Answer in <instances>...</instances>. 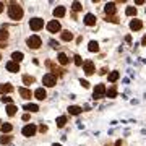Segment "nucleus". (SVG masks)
I'll return each mask as SVG.
<instances>
[{
	"label": "nucleus",
	"instance_id": "f257e3e1",
	"mask_svg": "<svg viewBox=\"0 0 146 146\" xmlns=\"http://www.w3.org/2000/svg\"><path fill=\"white\" fill-rule=\"evenodd\" d=\"M8 16L15 21L21 20V18H23V8H21L18 3H11L10 8H8Z\"/></svg>",
	"mask_w": 146,
	"mask_h": 146
},
{
	"label": "nucleus",
	"instance_id": "f03ea898",
	"mask_svg": "<svg viewBox=\"0 0 146 146\" xmlns=\"http://www.w3.org/2000/svg\"><path fill=\"white\" fill-rule=\"evenodd\" d=\"M42 83H44V86L52 88V86L57 84V76L54 73H47V75H44V78H42Z\"/></svg>",
	"mask_w": 146,
	"mask_h": 146
},
{
	"label": "nucleus",
	"instance_id": "7ed1b4c3",
	"mask_svg": "<svg viewBox=\"0 0 146 146\" xmlns=\"http://www.w3.org/2000/svg\"><path fill=\"white\" fill-rule=\"evenodd\" d=\"M26 44H28L29 49H39L41 44H42V41H41V37L39 36H31V37H28L26 39Z\"/></svg>",
	"mask_w": 146,
	"mask_h": 146
},
{
	"label": "nucleus",
	"instance_id": "20e7f679",
	"mask_svg": "<svg viewBox=\"0 0 146 146\" xmlns=\"http://www.w3.org/2000/svg\"><path fill=\"white\" fill-rule=\"evenodd\" d=\"M29 28H31L33 31L42 29V28H44V20H41V18H33V20L29 21Z\"/></svg>",
	"mask_w": 146,
	"mask_h": 146
},
{
	"label": "nucleus",
	"instance_id": "39448f33",
	"mask_svg": "<svg viewBox=\"0 0 146 146\" xmlns=\"http://www.w3.org/2000/svg\"><path fill=\"white\" fill-rule=\"evenodd\" d=\"M93 96H94V99H102V98L106 96V86L104 84H96Z\"/></svg>",
	"mask_w": 146,
	"mask_h": 146
},
{
	"label": "nucleus",
	"instance_id": "423d86ee",
	"mask_svg": "<svg viewBox=\"0 0 146 146\" xmlns=\"http://www.w3.org/2000/svg\"><path fill=\"white\" fill-rule=\"evenodd\" d=\"M47 31L49 33H58L60 31V23L57 20H52L47 23Z\"/></svg>",
	"mask_w": 146,
	"mask_h": 146
},
{
	"label": "nucleus",
	"instance_id": "0eeeda50",
	"mask_svg": "<svg viewBox=\"0 0 146 146\" xmlns=\"http://www.w3.org/2000/svg\"><path fill=\"white\" fill-rule=\"evenodd\" d=\"M36 125L34 123H29V125H26L25 128H23V135L25 136H34V133H36Z\"/></svg>",
	"mask_w": 146,
	"mask_h": 146
},
{
	"label": "nucleus",
	"instance_id": "6e6552de",
	"mask_svg": "<svg viewBox=\"0 0 146 146\" xmlns=\"http://www.w3.org/2000/svg\"><path fill=\"white\" fill-rule=\"evenodd\" d=\"M83 70L86 75H93L94 73V63L91 62V60H86V62L83 63Z\"/></svg>",
	"mask_w": 146,
	"mask_h": 146
},
{
	"label": "nucleus",
	"instance_id": "1a4fd4ad",
	"mask_svg": "<svg viewBox=\"0 0 146 146\" xmlns=\"http://www.w3.org/2000/svg\"><path fill=\"white\" fill-rule=\"evenodd\" d=\"M34 96H36V99L44 101L47 98V93H46V89H44V88H37L36 91H34Z\"/></svg>",
	"mask_w": 146,
	"mask_h": 146
},
{
	"label": "nucleus",
	"instance_id": "9d476101",
	"mask_svg": "<svg viewBox=\"0 0 146 146\" xmlns=\"http://www.w3.org/2000/svg\"><path fill=\"white\" fill-rule=\"evenodd\" d=\"M104 11L107 13V16H114V13H115V3H114V2H110V3H106Z\"/></svg>",
	"mask_w": 146,
	"mask_h": 146
},
{
	"label": "nucleus",
	"instance_id": "9b49d317",
	"mask_svg": "<svg viewBox=\"0 0 146 146\" xmlns=\"http://www.w3.org/2000/svg\"><path fill=\"white\" fill-rule=\"evenodd\" d=\"M18 93H20V96L23 98V99H31V98H33V94H31V89L20 88V89H18Z\"/></svg>",
	"mask_w": 146,
	"mask_h": 146
},
{
	"label": "nucleus",
	"instance_id": "f8f14e48",
	"mask_svg": "<svg viewBox=\"0 0 146 146\" xmlns=\"http://www.w3.org/2000/svg\"><path fill=\"white\" fill-rule=\"evenodd\" d=\"M84 25H88V26H94L96 25V16L93 13H88V15L84 16Z\"/></svg>",
	"mask_w": 146,
	"mask_h": 146
},
{
	"label": "nucleus",
	"instance_id": "ddd939ff",
	"mask_svg": "<svg viewBox=\"0 0 146 146\" xmlns=\"http://www.w3.org/2000/svg\"><path fill=\"white\" fill-rule=\"evenodd\" d=\"M7 70H8V72H11V73H16V72H20V65L11 60V62L7 63Z\"/></svg>",
	"mask_w": 146,
	"mask_h": 146
},
{
	"label": "nucleus",
	"instance_id": "4468645a",
	"mask_svg": "<svg viewBox=\"0 0 146 146\" xmlns=\"http://www.w3.org/2000/svg\"><path fill=\"white\" fill-rule=\"evenodd\" d=\"M65 13H67L65 7H57V8L54 10V16H55V18H62V16H65Z\"/></svg>",
	"mask_w": 146,
	"mask_h": 146
},
{
	"label": "nucleus",
	"instance_id": "2eb2a0df",
	"mask_svg": "<svg viewBox=\"0 0 146 146\" xmlns=\"http://www.w3.org/2000/svg\"><path fill=\"white\" fill-rule=\"evenodd\" d=\"M143 28V23H141L140 20H133L130 23V29L131 31H138V29H141Z\"/></svg>",
	"mask_w": 146,
	"mask_h": 146
},
{
	"label": "nucleus",
	"instance_id": "dca6fc26",
	"mask_svg": "<svg viewBox=\"0 0 146 146\" xmlns=\"http://www.w3.org/2000/svg\"><path fill=\"white\" fill-rule=\"evenodd\" d=\"M11 84H3V83H0V94H3V96H5L7 93H10L11 91Z\"/></svg>",
	"mask_w": 146,
	"mask_h": 146
},
{
	"label": "nucleus",
	"instance_id": "f3484780",
	"mask_svg": "<svg viewBox=\"0 0 146 146\" xmlns=\"http://www.w3.org/2000/svg\"><path fill=\"white\" fill-rule=\"evenodd\" d=\"M23 57H25L23 52H13L11 54V58H13V62H16V63H20L21 60H23Z\"/></svg>",
	"mask_w": 146,
	"mask_h": 146
},
{
	"label": "nucleus",
	"instance_id": "a211bd4d",
	"mask_svg": "<svg viewBox=\"0 0 146 146\" xmlns=\"http://www.w3.org/2000/svg\"><path fill=\"white\" fill-rule=\"evenodd\" d=\"M81 107H78V106H70V107H68V112H70V114L72 115H78V114H81Z\"/></svg>",
	"mask_w": 146,
	"mask_h": 146
},
{
	"label": "nucleus",
	"instance_id": "6ab92c4d",
	"mask_svg": "<svg viewBox=\"0 0 146 146\" xmlns=\"http://www.w3.org/2000/svg\"><path fill=\"white\" fill-rule=\"evenodd\" d=\"M106 96H107V98H110V99H112V98H115V96H117V89H115V86H110L109 89H106Z\"/></svg>",
	"mask_w": 146,
	"mask_h": 146
},
{
	"label": "nucleus",
	"instance_id": "aec40b11",
	"mask_svg": "<svg viewBox=\"0 0 146 146\" xmlns=\"http://www.w3.org/2000/svg\"><path fill=\"white\" fill-rule=\"evenodd\" d=\"M60 37H62V41H72V39H73V34H72V33H70V31H63L62 33V34H60Z\"/></svg>",
	"mask_w": 146,
	"mask_h": 146
},
{
	"label": "nucleus",
	"instance_id": "412c9836",
	"mask_svg": "<svg viewBox=\"0 0 146 146\" xmlns=\"http://www.w3.org/2000/svg\"><path fill=\"white\" fill-rule=\"evenodd\" d=\"M57 60H58V63H62V65H67V63H68V57H67V55H65L63 52H60V54H58Z\"/></svg>",
	"mask_w": 146,
	"mask_h": 146
},
{
	"label": "nucleus",
	"instance_id": "4be33fe9",
	"mask_svg": "<svg viewBox=\"0 0 146 146\" xmlns=\"http://www.w3.org/2000/svg\"><path fill=\"white\" fill-rule=\"evenodd\" d=\"M88 49H89V52H98V50H99V44H98L96 41H91Z\"/></svg>",
	"mask_w": 146,
	"mask_h": 146
},
{
	"label": "nucleus",
	"instance_id": "5701e85b",
	"mask_svg": "<svg viewBox=\"0 0 146 146\" xmlns=\"http://www.w3.org/2000/svg\"><path fill=\"white\" fill-rule=\"evenodd\" d=\"M7 39H8V29H7V28H2V29H0V42L7 41Z\"/></svg>",
	"mask_w": 146,
	"mask_h": 146
},
{
	"label": "nucleus",
	"instance_id": "b1692460",
	"mask_svg": "<svg viewBox=\"0 0 146 146\" xmlns=\"http://www.w3.org/2000/svg\"><path fill=\"white\" fill-rule=\"evenodd\" d=\"M119 78H120V73L119 72H110L109 73V81H112V83H115Z\"/></svg>",
	"mask_w": 146,
	"mask_h": 146
},
{
	"label": "nucleus",
	"instance_id": "393cba45",
	"mask_svg": "<svg viewBox=\"0 0 146 146\" xmlns=\"http://www.w3.org/2000/svg\"><path fill=\"white\" fill-rule=\"evenodd\" d=\"M7 114H8V115H15L16 114V110H18V109H16V107H15V106H13V104H8V106H7Z\"/></svg>",
	"mask_w": 146,
	"mask_h": 146
},
{
	"label": "nucleus",
	"instance_id": "a878e982",
	"mask_svg": "<svg viewBox=\"0 0 146 146\" xmlns=\"http://www.w3.org/2000/svg\"><path fill=\"white\" fill-rule=\"evenodd\" d=\"M25 110H28V112H37L39 107H37L36 104H26L25 106Z\"/></svg>",
	"mask_w": 146,
	"mask_h": 146
},
{
	"label": "nucleus",
	"instance_id": "bb28decb",
	"mask_svg": "<svg viewBox=\"0 0 146 146\" xmlns=\"http://www.w3.org/2000/svg\"><path fill=\"white\" fill-rule=\"evenodd\" d=\"M0 130L3 131V133H10V131L13 130V127H11L10 123H2V127H0Z\"/></svg>",
	"mask_w": 146,
	"mask_h": 146
},
{
	"label": "nucleus",
	"instance_id": "cd10ccee",
	"mask_svg": "<svg viewBox=\"0 0 146 146\" xmlns=\"http://www.w3.org/2000/svg\"><path fill=\"white\" fill-rule=\"evenodd\" d=\"M65 123H67V117H65V115H62V117H58V119H57V127H58V128L65 127Z\"/></svg>",
	"mask_w": 146,
	"mask_h": 146
},
{
	"label": "nucleus",
	"instance_id": "c85d7f7f",
	"mask_svg": "<svg viewBox=\"0 0 146 146\" xmlns=\"http://www.w3.org/2000/svg\"><path fill=\"white\" fill-rule=\"evenodd\" d=\"M23 83H25V84H33V83H34V76L25 75V76H23Z\"/></svg>",
	"mask_w": 146,
	"mask_h": 146
},
{
	"label": "nucleus",
	"instance_id": "c756f323",
	"mask_svg": "<svg viewBox=\"0 0 146 146\" xmlns=\"http://www.w3.org/2000/svg\"><path fill=\"white\" fill-rule=\"evenodd\" d=\"M125 13L128 16H135L136 15V7H128V8L125 10Z\"/></svg>",
	"mask_w": 146,
	"mask_h": 146
},
{
	"label": "nucleus",
	"instance_id": "7c9ffc66",
	"mask_svg": "<svg viewBox=\"0 0 146 146\" xmlns=\"http://www.w3.org/2000/svg\"><path fill=\"white\" fill-rule=\"evenodd\" d=\"M75 65L76 67H81L83 65V58L80 57V55H75Z\"/></svg>",
	"mask_w": 146,
	"mask_h": 146
},
{
	"label": "nucleus",
	"instance_id": "2f4dec72",
	"mask_svg": "<svg viewBox=\"0 0 146 146\" xmlns=\"http://www.w3.org/2000/svg\"><path fill=\"white\" fill-rule=\"evenodd\" d=\"M73 10H75V11H80V10H81V8H83V7H81V3H80V2H73Z\"/></svg>",
	"mask_w": 146,
	"mask_h": 146
},
{
	"label": "nucleus",
	"instance_id": "473e14b6",
	"mask_svg": "<svg viewBox=\"0 0 146 146\" xmlns=\"http://www.w3.org/2000/svg\"><path fill=\"white\" fill-rule=\"evenodd\" d=\"M8 141H10V136H0V145H7V143H8Z\"/></svg>",
	"mask_w": 146,
	"mask_h": 146
},
{
	"label": "nucleus",
	"instance_id": "72a5a7b5",
	"mask_svg": "<svg viewBox=\"0 0 146 146\" xmlns=\"http://www.w3.org/2000/svg\"><path fill=\"white\" fill-rule=\"evenodd\" d=\"M107 21H110V23H119V18L117 16H107Z\"/></svg>",
	"mask_w": 146,
	"mask_h": 146
},
{
	"label": "nucleus",
	"instance_id": "f704fd0d",
	"mask_svg": "<svg viewBox=\"0 0 146 146\" xmlns=\"http://www.w3.org/2000/svg\"><path fill=\"white\" fill-rule=\"evenodd\" d=\"M2 102H7V104H11V98H8V96H3V98H2Z\"/></svg>",
	"mask_w": 146,
	"mask_h": 146
},
{
	"label": "nucleus",
	"instance_id": "c9c22d12",
	"mask_svg": "<svg viewBox=\"0 0 146 146\" xmlns=\"http://www.w3.org/2000/svg\"><path fill=\"white\" fill-rule=\"evenodd\" d=\"M80 83L83 84V88H89V83H88V81H86V80H81Z\"/></svg>",
	"mask_w": 146,
	"mask_h": 146
},
{
	"label": "nucleus",
	"instance_id": "e433bc0d",
	"mask_svg": "<svg viewBox=\"0 0 146 146\" xmlns=\"http://www.w3.org/2000/svg\"><path fill=\"white\" fill-rule=\"evenodd\" d=\"M39 130L44 133V131H47V127H46V125H41V127H39Z\"/></svg>",
	"mask_w": 146,
	"mask_h": 146
},
{
	"label": "nucleus",
	"instance_id": "4c0bfd02",
	"mask_svg": "<svg viewBox=\"0 0 146 146\" xmlns=\"http://www.w3.org/2000/svg\"><path fill=\"white\" fill-rule=\"evenodd\" d=\"M23 120H25V122H28V120H29V114H25V115H23Z\"/></svg>",
	"mask_w": 146,
	"mask_h": 146
},
{
	"label": "nucleus",
	"instance_id": "58836bf2",
	"mask_svg": "<svg viewBox=\"0 0 146 146\" xmlns=\"http://www.w3.org/2000/svg\"><path fill=\"white\" fill-rule=\"evenodd\" d=\"M141 46H146V34L143 36V39H141Z\"/></svg>",
	"mask_w": 146,
	"mask_h": 146
},
{
	"label": "nucleus",
	"instance_id": "ea45409f",
	"mask_svg": "<svg viewBox=\"0 0 146 146\" xmlns=\"http://www.w3.org/2000/svg\"><path fill=\"white\" fill-rule=\"evenodd\" d=\"M135 3H136V5H143V3H145V0H136Z\"/></svg>",
	"mask_w": 146,
	"mask_h": 146
},
{
	"label": "nucleus",
	"instance_id": "a19ab883",
	"mask_svg": "<svg viewBox=\"0 0 146 146\" xmlns=\"http://www.w3.org/2000/svg\"><path fill=\"white\" fill-rule=\"evenodd\" d=\"M50 46H52V47H57L58 44H57V42H55V41H50Z\"/></svg>",
	"mask_w": 146,
	"mask_h": 146
},
{
	"label": "nucleus",
	"instance_id": "79ce46f5",
	"mask_svg": "<svg viewBox=\"0 0 146 146\" xmlns=\"http://www.w3.org/2000/svg\"><path fill=\"white\" fill-rule=\"evenodd\" d=\"M2 11H3V3L0 2V13H2Z\"/></svg>",
	"mask_w": 146,
	"mask_h": 146
},
{
	"label": "nucleus",
	"instance_id": "37998d69",
	"mask_svg": "<svg viewBox=\"0 0 146 146\" xmlns=\"http://www.w3.org/2000/svg\"><path fill=\"white\" fill-rule=\"evenodd\" d=\"M3 47H7V46L3 44V42H0V49H3Z\"/></svg>",
	"mask_w": 146,
	"mask_h": 146
},
{
	"label": "nucleus",
	"instance_id": "c03bdc74",
	"mask_svg": "<svg viewBox=\"0 0 146 146\" xmlns=\"http://www.w3.org/2000/svg\"><path fill=\"white\" fill-rule=\"evenodd\" d=\"M115 146H122V141H117V143H115Z\"/></svg>",
	"mask_w": 146,
	"mask_h": 146
},
{
	"label": "nucleus",
	"instance_id": "a18cd8bd",
	"mask_svg": "<svg viewBox=\"0 0 146 146\" xmlns=\"http://www.w3.org/2000/svg\"><path fill=\"white\" fill-rule=\"evenodd\" d=\"M52 146H62V145H57V143H54V145Z\"/></svg>",
	"mask_w": 146,
	"mask_h": 146
},
{
	"label": "nucleus",
	"instance_id": "49530a36",
	"mask_svg": "<svg viewBox=\"0 0 146 146\" xmlns=\"http://www.w3.org/2000/svg\"><path fill=\"white\" fill-rule=\"evenodd\" d=\"M0 127H2V122H0Z\"/></svg>",
	"mask_w": 146,
	"mask_h": 146
},
{
	"label": "nucleus",
	"instance_id": "de8ad7c7",
	"mask_svg": "<svg viewBox=\"0 0 146 146\" xmlns=\"http://www.w3.org/2000/svg\"><path fill=\"white\" fill-rule=\"evenodd\" d=\"M0 58H2V57H0Z\"/></svg>",
	"mask_w": 146,
	"mask_h": 146
}]
</instances>
